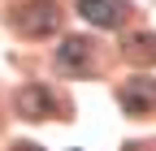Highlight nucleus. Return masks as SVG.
I'll return each instance as SVG.
<instances>
[{
  "label": "nucleus",
  "mask_w": 156,
  "mask_h": 151,
  "mask_svg": "<svg viewBox=\"0 0 156 151\" xmlns=\"http://www.w3.org/2000/svg\"><path fill=\"white\" fill-rule=\"evenodd\" d=\"M13 26H17V35H26V39L52 35L56 26H61V9H56L52 0H30V5L13 9Z\"/></svg>",
  "instance_id": "1"
},
{
  "label": "nucleus",
  "mask_w": 156,
  "mask_h": 151,
  "mask_svg": "<svg viewBox=\"0 0 156 151\" xmlns=\"http://www.w3.org/2000/svg\"><path fill=\"white\" fill-rule=\"evenodd\" d=\"M117 99L130 117H143V112H156V78L152 73H134L117 86Z\"/></svg>",
  "instance_id": "2"
},
{
  "label": "nucleus",
  "mask_w": 156,
  "mask_h": 151,
  "mask_svg": "<svg viewBox=\"0 0 156 151\" xmlns=\"http://www.w3.org/2000/svg\"><path fill=\"white\" fill-rule=\"evenodd\" d=\"M17 112H22L26 121H48V117H56V99H52L48 86L26 82L22 91H17Z\"/></svg>",
  "instance_id": "3"
},
{
  "label": "nucleus",
  "mask_w": 156,
  "mask_h": 151,
  "mask_svg": "<svg viewBox=\"0 0 156 151\" xmlns=\"http://www.w3.org/2000/svg\"><path fill=\"white\" fill-rule=\"evenodd\" d=\"M126 0H78V17L83 22H91V26H122L126 22Z\"/></svg>",
  "instance_id": "4"
},
{
  "label": "nucleus",
  "mask_w": 156,
  "mask_h": 151,
  "mask_svg": "<svg viewBox=\"0 0 156 151\" xmlns=\"http://www.w3.org/2000/svg\"><path fill=\"white\" fill-rule=\"evenodd\" d=\"M56 69L61 73H91V43L83 35H74L56 48Z\"/></svg>",
  "instance_id": "5"
},
{
  "label": "nucleus",
  "mask_w": 156,
  "mask_h": 151,
  "mask_svg": "<svg viewBox=\"0 0 156 151\" xmlns=\"http://www.w3.org/2000/svg\"><path fill=\"white\" fill-rule=\"evenodd\" d=\"M126 56L130 61H156V39L152 35H130L126 39Z\"/></svg>",
  "instance_id": "6"
},
{
  "label": "nucleus",
  "mask_w": 156,
  "mask_h": 151,
  "mask_svg": "<svg viewBox=\"0 0 156 151\" xmlns=\"http://www.w3.org/2000/svg\"><path fill=\"white\" fill-rule=\"evenodd\" d=\"M13 151H44V147H35V143H17Z\"/></svg>",
  "instance_id": "7"
}]
</instances>
